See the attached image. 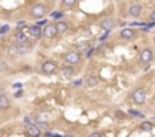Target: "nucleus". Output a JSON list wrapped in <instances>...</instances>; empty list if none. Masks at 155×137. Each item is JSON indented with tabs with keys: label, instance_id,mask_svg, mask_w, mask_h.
I'll list each match as a JSON object with an SVG mask.
<instances>
[{
	"label": "nucleus",
	"instance_id": "1",
	"mask_svg": "<svg viewBox=\"0 0 155 137\" xmlns=\"http://www.w3.org/2000/svg\"><path fill=\"white\" fill-rule=\"evenodd\" d=\"M146 98H148L146 90L142 88V87L136 88L134 91H132V95H131V99H132V102H134L136 105H143V104H146Z\"/></svg>",
	"mask_w": 155,
	"mask_h": 137
},
{
	"label": "nucleus",
	"instance_id": "2",
	"mask_svg": "<svg viewBox=\"0 0 155 137\" xmlns=\"http://www.w3.org/2000/svg\"><path fill=\"white\" fill-rule=\"evenodd\" d=\"M46 12H47V9L43 3H37V5H34L31 8V15L34 18H43L44 15H46Z\"/></svg>",
	"mask_w": 155,
	"mask_h": 137
},
{
	"label": "nucleus",
	"instance_id": "3",
	"mask_svg": "<svg viewBox=\"0 0 155 137\" xmlns=\"http://www.w3.org/2000/svg\"><path fill=\"white\" fill-rule=\"evenodd\" d=\"M64 61L67 62L69 65H75L81 61V53L78 50H72V52H67L64 56Z\"/></svg>",
	"mask_w": 155,
	"mask_h": 137
},
{
	"label": "nucleus",
	"instance_id": "4",
	"mask_svg": "<svg viewBox=\"0 0 155 137\" xmlns=\"http://www.w3.org/2000/svg\"><path fill=\"white\" fill-rule=\"evenodd\" d=\"M58 35V32H56V26L55 25H52V23H47L46 26H43V37L44 38H55Z\"/></svg>",
	"mask_w": 155,
	"mask_h": 137
},
{
	"label": "nucleus",
	"instance_id": "5",
	"mask_svg": "<svg viewBox=\"0 0 155 137\" xmlns=\"http://www.w3.org/2000/svg\"><path fill=\"white\" fill-rule=\"evenodd\" d=\"M56 68H58V65H56V62H55V61H52V59L44 61V62H43V65H41L43 73H46V75H52V73H55V72H56Z\"/></svg>",
	"mask_w": 155,
	"mask_h": 137
},
{
	"label": "nucleus",
	"instance_id": "6",
	"mask_svg": "<svg viewBox=\"0 0 155 137\" xmlns=\"http://www.w3.org/2000/svg\"><path fill=\"white\" fill-rule=\"evenodd\" d=\"M28 52V47L25 46H20V44H14V46H9L8 47V53L11 56H17V55H25Z\"/></svg>",
	"mask_w": 155,
	"mask_h": 137
},
{
	"label": "nucleus",
	"instance_id": "7",
	"mask_svg": "<svg viewBox=\"0 0 155 137\" xmlns=\"http://www.w3.org/2000/svg\"><path fill=\"white\" fill-rule=\"evenodd\" d=\"M120 37H122L123 40H134V38L137 37V32H136V29H132L131 26H129V28H123V29L120 31Z\"/></svg>",
	"mask_w": 155,
	"mask_h": 137
},
{
	"label": "nucleus",
	"instance_id": "8",
	"mask_svg": "<svg viewBox=\"0 0 155 137\" xmlns=\"http://www.w3.org/2000/svg\"><path fill=\"white\" fill-rule=\"evenodd\" d=\"M114 26H116V23H114V20H113L111 17H105V18L100 21V28H102L103 31L111 32V31L114 29Z\"/></svg>",
	"mask_w": 155,
	"mask_h": 137
},
{
	"label": "nucleus",
	"instance_id": "9",
	"mask_svg": "<svg viewBox=\"0 0 155 137\" xmlns=\"http://www.w3.org/2000/svg\"><path fill=\"white\" fill-rule=\"evenodd\" d=\"M152 59H154V52H152V49H143V50L140 52V61H142L143 64H149Z\"/></svg>",
	"mask_w": 155,
	"mask_h": 137
},
{
	"label": "nucleus",
	"instance_id": "10",
	"mask_svg": "<svg viewBox=\"0 0 155 137\" xmlns=\"http://www.w3.org/2000/svg\"><path fill=\"white\" fill-rule=\"evenodd\" d=\"M26 135L28 137H40L41 135V129L35 125V123H32V125H28V128H26Z\"/></svg>",
	"mask_w": 155,
	"mask_h": 137
},
{
	"label": "nucleus",
	"instance_id": "11",
	"mask_svg": "<svg viewBox=\"0 0 155 137\" xmlns=\"http://www.w3.org/2000/svg\"><path fill=\"white\" fill-rule=\"evenodd\" d=\"M128 14L131 15V17H140V14H142V5L140 3H132L131 6H129V9H128Z\"/></svg>",
	"mask_w": 155,
	"mask_h": 137
},
{
	"label": "nucleus",
	"instance_id": "12",
	"mask_svg": "<svg viewBox=\"0 0 155 137\" xmlns=\"http://www.w3.org/2000/svg\"><path fill=\"white\" fill-rule=\"evenodd\" d=\"M15 41H17V44H20V46H25V44L29 43L28 35H26L23 31H17V32H15Z\"/></svg>",
	"mask_w": 155,
	"mask_h": 137
},
{
	"label": "nucleus",
	"instance_id": "13",
	"mask_svg": "<svg viewBox=\"0 0 155 137\" xmlns=\"http://www.w3.org/2000/svg\"><path fill=\"white\" fill-rule=\"evenodd\" d=\"M61 73L65 76V78H73L75 76V73H76V70L73 68V65H62L61 67Z\"/></svg>",
	"mask_w": 155,
	"mask_h": 137
},
{
	"label": "nucleus",
	"instance_id": "14",
	"mask_svg": "<svg viewBox=\"0 0 155 137\" xmlns=\"http://www.w3.org/2000/svg\"><path fill=\"white\" fill-rule=\"evenodd\" d=\"M29 35H32L34 38H40L41 35H43V28L41 26H38V25H32V26H29Z\"/></svg>",
	"mask_w": 155,
	"mask_h": 137
},
{
	"label": "nucleus",
	"instance_id": "15",
	"mask_svg": "<svg viewBox=\"0 0 155 137\" xmlns=\"http://www.w3.org/2000/svg\"><path fill=\"white\" fill-rule=\"evenodd\" d=\"M9 107H11L9 98L2 93V95H0V111H6V110H9Z\"/></svg>",
	"mask_w": 155,
	"mask_h": 137
},
{
	"label": "nucleus",
	"instance_id": "16",
	"mask_svg": "<svg viewBox=\"0 0 155 137\" xmlns=\"http://www.w3.org/2000/svg\"><path fill=\"white\" fill-rule=\"evenodd\" d=\"M55 26H56V32H58V34H61V35H64L65 32L69 31V25H67L65 21H61V20L56 23Z\"/></svg>",
	"mask_w": 155,
	"mask_h": 137
},
{
	"label": "nucleus",
	"instance_id": "17",
	"mask_svg": "<svg viewBox=\"0 0 155 137\" xmlns=\"http://www.w3.org/2000/svg\"><path fill=\"white\" fill-rule=\"evenodd\" d=\"M99 82H100L99 76H96V75H91V76H88V78H87V81H85V85H87V87H96Z\"/></svg>",
	"mask_w": 155,
	"mask_h": 137
},
{
	"label": "nucleus",
	"instance_id": "18",
	"mask_svg": "<svg viewBox=\"0 0 155 137\" xmlns=\"http://www.w3.org/2000/svg\"><path fill=\"white\" fill-rule=\"evenodd\" d=\"M139 128H140V131H146V132H149V131L154 129V123H152L151 120H143V122L139 125Z\"/></svg>",
	"mask_w": 155,
	"mask_h": 137
},
{
	"label": "nucleus",
	"instance_id": "19",
	"mask_svg": "<svg viewBox=\"0 0 155 137\" xmlns=\"http://www.w3.org/2000/svg\"><path fill=\"white\" fill-rule=\"evenodd\" d=\"M128 116H132V117H140V119H143V117H145V114H143L140 110L129 108V110H128Z\"/></svg>",
	"mask_w": 155,
	"mask_h": 137
},
{
	"label": "nucleus",
	"instance_id": "20",
	"mask_svg": "<svg viewBox=\"0 0 155 137\" xmlns=\"http://www.w3.org/2000/svg\"><path fill=\"white\" fill-rule=\"evenodd\" d=\"M114 117L117 120H125L128 117V113H125L123 110H114Z\"/></svg>",
	"mask_w": 155,
	"mask_h": 137
},
{
	"label": "nucleus",
	"instance_id": "21",
	"mask_svg": "<svg viewBox=\"0 0 155 137\" xmlns=\"http://www.w3.org/2000/svg\"><path fill=\"white\" fill-rule=\"evenodd\" d=\"M35 125L41 129V131H46V129H49V123L47 122H44V120H37L35 122Z\"/></svg>",
	"mask_w": 155,
	"mask_h": 137
},
{
	"label": "nucleus",
	"instance_id": "22",
	"mask_svg": "<svg viewBox=\"0 0 155 137\" xmlns=\"http://www.w3.org/2000/svg\"><path fill=\"white\" fill-rule=\"evenodd\" d=\"M76 47H78V52H79V53H81V52H87L88 49H90V47H88V43H85V41H84V43H79Z\"/></svg>",
	"mask_w": 155,
	"mask_h": 137
},
{
	"label": "nucleus",
	"instance_id": "23",
	"mask_svg": "<svg viewBox=\"0 0 155 137\" xmlns=\"http://www.w3.org/2000/svg\"><path fill=\"white\" fill-rule=\"evenodd\" d=\"M50 17H52L53 20H58V21H59V20L64 17V12H62V11H53V12L50 14Z\"/></svg>",
	"mask_w": 155,
	"mask_h": 137
},
{
	"label": "nucleus",
	"instance_id": "24",
	"mask_svg": "<svg viewBox=\"0 0 155 137\" xmlns=\"http://www.w3.org/2000/svg\"><path fill=\"white\" fill-rule=\"evenodd\" d=\"M76 2H78V0H62V5L67 6V8H72V6L76 5Z\"/></svg>",
	"mask_w": 155,
	"mask_h": 137
},
{
	"label": "nucleus",
	"instance_id": "25",
	"mask_svg": "<svg viewBox=\"0 0 155 137\" xmlns=\"http://www.w3.org/2000/svg\"><path fill=\"white\" fill-rule=\"evenodd\" d=\"M94 52H96V49H93V47H90L87 52H85V58H91L93 55H94Z\"/></svg>",
	"mask_w": 155,
	"mask_h": 137
},
{
	"label": "nucleus",
	"instance_id": "26",
	"mask_svg": "<svg viewBox=\"0 0 155 137\" xmlns=\"http://www.w3.org/2000/svg\"><path fill=\"white\" fill-rule=\"evenodd\" d=\"M6 32H9V26H8V25L0 26V35H5Z\"/></svg>",
	"mask_w": 155,
	"mask_h": 137
},
{
	"label": "nucleus",
	"instance_id": "27",
	"mask_svg": "<svg viewBox=\"0 0 155 137\" xmlns=\"http://www.w3.org/2000/svg\"><path fill=\"white\" fill-rule=\"evenodd\" d=\"M26 26H28V23H26V21H23V20H20V21L17 23V28H18V29H21V28H26Z\"/></svg>",
	"mask_w": 155,
	"mask_h": 137
},
{
	"label": "nucleus",
	"instance_id": "28",
	"mask_svg": "<svg viewBox=\"0 0 155 137\" xmlns=\"http://www.w3.org/2000/svg\"><path fill=\"white\" fill-rule=\"evenodd\" d=\"M44 137H62V135H59V134H56V132H50V131H47L46 134H44Z\"/></svg>",
	"mask_w": 155,
	"mask_h": 137
},
{
	"label": "nucleus",
	"instance_id": "29",
	"mask_svg": "<svg viewBox=\"0 0 155 137\" xmlns=\"http://www.w3.org/2000/svg\"><path fill=\"white\" fill-rule=\"evenodd\" d=\"M23 122H25L26 125H32V119H31V117H25V119H23Z\"/></svg>",
	"mask_w": 155,
	"mask_h": 137
},
{
	"label": "nucleus",
	"instance_id": "30",
	"mask_svg": "<svg viewBox=\"0 0 155 137\" xmlns=\"http://www.w3.org/2000/svg\"><path fill=\"white\" fill-rule=\"evenodd\" d=\"M15 98H21L23 96V90H18V91H15V95H14Z\"/></svg>",
	"mask_w": 155,
	"mask_h": 137
},
{
	"label": "nucleus",
	"instance_id": "31",
	"mask_svg": "<svg viewBox=\"0 0 155 137\" xmlns=\"http://www.w3.org/2000/svg\"><path fill=\"white\" fill-rule=\"evenodd\" d=\"M37 25H38V26H46V25H47V21H46V20H40V21L37 23Z\"/></svg>",
	"mask_w": 155,
	"mask_h": 137
},
{
	"label": "nucleus",
	"instance_id": "32",
	"mask_svg": "<svg viewBox=\"0 0 155 137\" xmlns=\"http://www.w3.org/2000/svg\"><path fill=\"white\" fill-rule=\"evenodd\" d=\"M109 34H111V32H108V31H105V34H103V35L100 37V41H103V40H106V37H108Z\"/></svg>",
	"mask_w": 155,
	"mask_h": 137
},
{
	"label": "nucleus",
	"instance_id": "33",
	"mask_svg": "<svg viewBox=\"0 0 155 137\" xmlns=\"http://www.w3.org/2000/svg\"><path fill=\"white\" fill-rule=\"evenodd\" d=\"M0 68H2V70H8V64H6V62H2V64H0Z\"/></svg>",
	"mask_w": 155,
	"mask_h": 137
},
{
	"label": "nucleus",
	"instance_id": "34",
	"mask_svg": "<svg viewBox=\"0 0 155 137\" xmlns=\"http://www.w3.org/2000/svg\"><path fill=\"white\" fill-rule=\"evenodd\" d=\"M149 18H151V21H155V11H152V12H151Z\"/></svg>",
	"mask_w": 155,
	"mask_h": 137
},
{
	"label": "nucleus",
	"instance_id": "35",
	"mask_svg": "<svg viewBox=\"0 0 155 137\" xmlns=\"http://www.w3.org/2000/svg\"><path fill=\"white\" fill-rule=\"evenodd\" d=\"M90 137H102V134L100 132H93V134H90Z\"/></svg>",
	"mask_w": 155,
	"mask_h": 137
},
{
	"label": "nucleus",
	"instance_id": "36",
	"mask_svg": "<svg viewBox=\"0 0 155 137\" xmlns=\"http://www.w3.org/2000/svg\"><path fill=\"white\" fill-rule=\"evenodd\" d=\"M81 84H82V81H81V79H78V81H75V82H73V85H76V87H78V85H81Z\"/></svg>",
	"mask_w": 155,
	"mask_h": 137
},
{
	"label": "nucleus",
	"instance_id": "37",
	"mask_svg": "<svg viewBox=\"0 0 155 137\" xmlns=\"http://www.w3.org/2000/svg\"><path fill=\"white\" fill-rule=\"evenodd\" d=\"M14 87H15V88H21V84H20V82H17V84H14Z\"/></svg>",
	"mask_w": 155,
	"mask_h": 137
},
{
	"label": "nucleus",
	"instance_id": "38",
	"mask_svg": "<svg viewBox=\"0 0 155 137\" xmlns=\"http://www.w3.org/2000/svg\"><path fill=\"white\" fill-rule=\"evenodd\" d=\"M64 137H73V135H64Z\"/></svg>",
	"mask_w": 155,
	"mask_h": 137
},
{
	"label": "nucleus",
	"instance_id": "39",
	"mask_svg": "<svg viewBox=\"0 0 155 137\" xmlns=\"http://www.w3.org/2000/svg\"><path fill=\"white\" fill-rule=\"evenodd\" d=\"M154 41H155V37H154Z\"/></svg>",
	"mask_w": 155,
	"mask_h": 137
}]
</instances>
